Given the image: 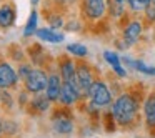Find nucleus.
<instances>
[{"label": "nucleus", "mask_w": 155, "mask_h": 138, "mask_svg": "<svg viewBox=\"0 0 155 138\" xmlns=\"http://www.w3.org/2000/svg\"><path fill=\"white\" fill-rule=\"evenodd\" d=\"M145 95L138 93V91H124L114 100L110 105V115L114 118L117 128H124V130H130V128L137 127L142 117V101H143Z\"/></svg>", "instance_id": "nucleus-1"}, {"label": "nucleus", "mask_w": 155, "mask_h": 138, "mask_svg": "<svg viewBox=\"0 0 155 138\" xmlns=\"http://www.w3.org/2000/svg\"><path fill=\"white\" fill-rule=\"evenodd\" d=\"M114 93L108 88L107 82H104L102 78H95L92 87L88 88L87 97H85V101H88L90 105L97 107L98 110L104 111L105 108H110V105L114 103Z\"/></svg>", "instance_id": "nucleus-2"}, {"label": "nucleus", "mask_w": 155, "mask_h": 138, "mask_svg": "<svg viewBox=\"0 0 155 138\" xmlns=\"http://www.w3.org/2000/svg\"><path fill=\"white\" fill-rule=\"evenodd\" d=\"M52 128L57 135H72L74 133V117H72L70 110L67 107L58 108V110L54 111L52 115Z\"/></svg>", "instance_id": "nucleus-3"}, {"label": "nucleus", "mask_w": 155, "mask_h": 138, "mask_svg": "<svg viewBox=\"0 0 155 138\" xmlns=\"http://www.w3.org/2000/svg\"><path fill=\"white\" fill-rule=\"evenodd\" d=\"M47 82H48V73L42 68H32L30 73L25 77L24 80V88L25 91L32 95H37V93H42L45 91L47 88Z\"/></svg>", "instance_id": "nucleus-4"}, {"label": "nucleus", "mask_w": 155, "mask_h": 138, "mask_svg": "<svg viewBox=\"0 0 155 138\" xmlns=\"http://www.w3.org/2000/svg\"><path fill=\"white\" fill-rule=\"evenodd\" d=\"M80 7L88 22H102L107 15V0H82Z\"/></svg>", "instance_id": "nucleus-5"}, {"label": "nucleus", "mask_w": 155, "mask_h": 138, "mask_svg": "<svg viewBox=\"0 0 155 138\" xmlns=\"http://www.w3.org/2000/svg\"><path fill=\"white\" fill-rule=\"evenodd\" d=\"M142 117L148 135L155 136V90L147 93L142 101Z\"/></svg>", "instance_id": "nucleus-6"}, {"label": "nucleus", "mask_w": 155, "mask_h": 138, "mask_svg": "<svg viewBox=\"0 0 155 138\" xmlns=\"http://www.w3.org/2000/svg\"><path fill=\"white\" fill-rule=\"evenodd\" d=\"M142 34H143V24L137 18L134 20H128L125 24L124 30H122V42H124V47H134L138 40H140Z\"/></svg>", "instance_id": "nucleus-7"}, {"label": "nucleus", "mask_w": 155, "mask_h": 138, "mask_svg": "<svg viewBox=\"0 0 155 138\" xmlns=\"http://www.w3.org/2000/svg\"><path fill=\"white\" fill-rule=\"evenodd\" d=\"M75 77H77V82H78V85H80V90H82V93H84V97H87L88 88L92 87L94 80L97 78L95 73H94V70H92V67L85 60H78Z\"/></svg>", "instance_id": "nucleus-8"}, {"label": "nucleus", "mask_w": 155, "mask_h": 138, "mask_svg": "<svg viewBox=\"0 0 155 138\" xmlns=\"http://www.w3.org/2000/svg\"><path fill=\"white\" fill-rule=\"evenodd\" d=\"M18 73L8 62H0V88L2 90H10L17 87L18 83Z\"/></svg>", "instance_id": "nucleus-9"}, {"label": "nucleus", "mask_w": 155, "mask_h": 138, "mask_svg": "<svg viewBox=\"0 0 155 138\" xmlns=\"http://www.w3.org/2000/svg\"><path fill=\"white\" fill-rule=\"evenodd\" d=\"M62 80L60 73L58 72H50L48 73V82H47V88H45V95L52 103H58V98H60V91H62Z\"/></svg>", "instance_id": "nucleus-10"}, {"label": "nucleus", "mask_w": 155, "mask_h": 138, "mask_svg": "<svg viewBox=\"0 0 155 138\" xmlns=\"http://www.w3.org/2000/svg\"><path fill=\"white\" fill-rule=\"evenodd\" d=\"M75 72H77V62L72 57H62L58 58V73H60L62 80L67 82L70 78L75 77Z\"/></svg>", "instance_id": "nucleus-11"}, {"label": "nucleus", "mask_w": 155, "mask_h": 138, "mask_svg": "<svg viewBox=\"0 0 155 138\" xmlns=\"http://www.w3.org/2000/svg\"><path fill=\"white\" fill-rule=\"evenodd\" d=\"M104 58H105V62L112 67V72H114L118 78L127 77V70H125L124 65H122V60H120V57H118V53L110 52V50H105L104 52Z\"/></svg>", "instance_id": "nucleus-12"}, {"label": "nucleus", "mask_w": 155, "mask_h": 138, "mask_svg": "<svg viewBox=\"0 0 155 138\" xmlns=\"http://www.w3.org/2000/svg\"><path fill=\"white\" fill-rule=\"evenodd\" d=\"M50 105H52V101L47 98V95H42V93L34 95L30 100V108H34L35 113H45V111H48L50 110Z\"/></svg>", "instance_id": "nucleus-13"}, {"label": "nucleus", "mask_w": 155, "mask_h": 138, "mask_svg": "<svg viewBox=\"0 0 155 138\" xmlns=\"http://www.w3.org/2000/svg\"><path fill=\"white\" fill-rule=\"evenodd\" d=\"M15 20V8L14 5L5 4L0 7V28H8Z\"/></svg>", "instance_id": "nucleus-14"}, {"label": "nucleus", "mask_w": 155, "mask_h": 138, "mask_svg": "<svg viewBox=\"0 0 155 138\" xmlns=\"http://www.w3.org/2000/svg\"><path fill=\"white\" fill-rule=\"evenodd\" d=\"M35 35L42 42H48V43H60V42H64V34H58L54 28H38Z\"/></svg>", "instance_id": "nucleus-15"}, {"label": "nucleus", "mask_w": 155, "mask_h": 138, "mask_svg": "<svg viewBox=\"0 0 155 138\" xmlns=\"http://www.w3.org/2000/svg\"><path fill=\"white\" fill-rule=\"evenodd\" d=\"M125 14V4L120 0H107V15L112 18H120Z\"/></svg>", "instance_id": "nucleus-16"}, {"label": "nucleus", "mask_w": 155, "mask_h": 138, "mask_svg": "<svg viewBox=\"0 0 155 138\" xmlns=\"http://www.w3.org/2000/svg\"><path fill=\"white\" fill-rule=\"evenodd\" d=\"M124 60H125V63H128L132 68H135V70L142 72V73H145V75H150V77H155V67L145 65L142 60H132V58H128V57H125Z\"/></svg>", "instance_id": "nucleus-17"}, {"label": "nucleus", "mask_w": 155, "mask_h": 138, "mask_svg": "<svg viewBox=\"0 0 155 138\" xmlns=\"http://www.w3.org/2000/svg\"><path fill=\"white\" fill-rule=\"evenodd\" d=\"M67 52L70 53V57L77 58V60H85L88 55V48L82 43H70L67 45Z\"/></svg>", "instance_id": "nucleus-18"}, {"label": "nucleus", "mask_w": 155, "mask_h": 138, "mask_svg": "<svg viewBox=\"0 0 155 138\" xmlns=\"http://www.w3.org/2000/svg\"><path fill=\"white\" fill-rule=\"evenodd\" d=\"M37 22H38V14L37 12H32L30 17L27 20V25H25V30H24V37H32V35L37 34Z\"/></svg>", "instance_id": "nucleus-19"}, {"label": "nucleus", "mask_w": 155, "mask_h": 138, "mask_svg": "<svg viewBox=\"0 0 155 138\" xmlns=\"http://www.w3.org/2000/svg\"><path fill=\"white\" fill-rule=\"evenodd\" d=\"M127 5L130 8V12H134V14H143L152 5V2L150 0H128Z\"/></svg>", "instance_id": "nucleus-20"}, {"label": "nucleus", "mask_w": 155, "mask_h": 138, "mask_svg": "<svg viewBox=\"0 0 155 138\" xmlns=\"http://www.w3.org/2000/svg\"><path fill=\"white\" fill-rule=\"evenodd\" d=\"M143 22L147 25H153L155 24V5H150V7L143 12Z\"/></svg>", "instance_id": "nucleus-21"}, {"label": "nucleus", "mask_w": 155, "mask_h": 138, "mask_svg": "<svg viewBox=\"0 0 155 138\" xmlns=\"http://www.w3.org/2000/svg\"><path fill=\"white\" fill-rule=\"evenodd\" d=\"M47 20L50 22L52 28H60L62 25H64V18H62V15H58V14H52V15H48Z\"/></svg>", "instance_id": "nucleus-22"}, {"label": "nucleus", "mask_w": 155, "mask_h": 138, "mask_svg": "<svg viewBox=\"0 0 155 138\" xmlns=\"http://www.w3.org/2000/svg\"><path fill=\"white\" fill-rule=\"evenodd\" d=\"M30 70H32V65H28V63H20V65H18V72H17V73H18V78L24 82L25 77L30 73Z\"/></svg>", "instance_id": "nucleus-23"}, {"label": "nucleus", "mask_w": 155, "mask_h": 138, "mask_svg": "<svg viewBox=\"0 0 155 138\" xmlns=\"http://www.w3.org/2000/svg\"><path fill=\"white\" fill-rule=\"evenodd\" d=\"M52 2H54V5H57V7H70L75 0H52Z\"/></svg>", "instance_id": "nucleus-24"}, {"label": "nucleus", "mask_w": 155, "mask_h": 138, "mask_svg": "<svg viewBox=\"0 0 155 138\" xmlns=\"http://www.w3.org/2000/svg\"><path fill=\"white\" fill-rule=\"evenodd\" d=\"M2 131H4V123H2V120H0V135H2Z\"/></svg>", "instance_id": "nucleus-25"}, {"label": "nucleus", "mask_w": 155, "mask_h": 138, "mask_svg": "<svg viewBox=\"0 0 155 138\" xmlns=\"http://www.w3.org/2000/svg\"><path fill=\"white\" fill-rule=\"evenodd\" d=\"M120 2H124V4H125V5H127V4H128V0H120Z\"/></svg>", "instance_id": "nucleus-26"}, {"label": "nucleus", "mask_w": 155, "mask_h": 138, "mask_svg": "<svg viewBox=\"0 0 155 138\" xmlns=\"http://www.w3.org/2000/svg\"><path fill=\"white\" fill-rule=\"evenodd\" d=\"M32 4H38V0H32Z\"/></svg>", "instance_id": "nucleus-27"}, {"label": "nucleus", "mask_w": 155, "mask_h": 138, "mask_svg": "<svg viewBox=\"0 0 155 138\" xmlns=\"http://www.w3.org/2000/svg\"><path fill=\"white\" fill-rule=\"evenodd\" d=\"M150 2H152V5H155V0H150Z\"/></svg>", "instance_id": "nucleus-28"}, {"label": "nucleus", "mask_w": 155, "mask_h": 138, "mask_svg": "<svg viewBox=\"0 0 155 138\" xmlns=\"http://www.w3.org/2000/svg\"><path fill=\"white\" fill-rule=\"evenodd\" d=\"M0 90H2V88H0Z\"/></svg>", "instance_id": "nucleus-29"}]
</instances>
